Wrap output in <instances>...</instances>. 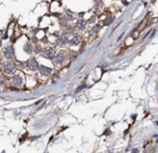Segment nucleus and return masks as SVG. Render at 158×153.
Wrapping results in <instances>:
<instances>
[{
    "instance_id": "11",
    "label": "nucleus",
    "mask_w": 158,
    "mask_h": 153,
    "mask_svg": "<svg viewBox=\"0 0 158 153\" xmlns=\"http://www.w3.org/2000/svg\"><path fill=\"white\" fill-rule=\"evenodd\" d=\"M24 50H25V51L27 52V53H31V52H32V46H31L29 43H26V45L24 47Z\"/></svg>"
},
{
    "instance_id": "5",
    "label": "nucleus",
    "mask_w": 158,
    "mask_h": 153,
    "mask_svg": "<svg viewBox=\"0 0 158 153\" xmlns=\"http://www.w3.org/2000/svg\"><path fill=\"white\" fill-rule=\"evenodd\" d=\"M39 71L41 72L42 75H44V76H48L50 73H51V68H47L45 66H41L39 68Z\"/></svg>"
},
{
    "instance_id": "13",
    "label": "nucleus",
    "mask_w": 158,
    "mask_h": 153,
    "mask_svg": "<svg viewBox=\"0 0 158 153\" xmlns=\"http://www.w3.org/2000/svg\"><path fill=\"white\" fill-rule=\"evenodd\" d=\"M40 49H41V47L38 45V46H37V48L35 47V51H35V52H39V51H39Z\"/></svg>"
},
{
    "instance_id": "3",
    "label": "nucleus",
    "mask_w": 158,
    "mask_h": 153,
    "mask_svg": "<svg viewBox=\"0 0 158 153\" xmlns=\"http://www.w3.org/2000/svg\"><path fill=\"white\" fill-rule=\"evenodd\" d=\"M15 70V65L13 63H6L4 66V71L7 74H11Z\"/></svg>"
},
{
    "instance_id": "1",
    "label": "nucleus",
    "mask_w": 158,
    "mask_h": 153,
    "mask_svg": "<svg viewBox=\"0 0 158 153\" xmlns=\"http://www.w3.org/2000/svg\"><path fill=\"white\" fill-rule=\"evenodd\" d=\"M27 67L30 68L31 70H35L38 67V63L35 60L34 58H31L29 60L27 61Z\"/></svg>"
},
{
    "instance_id": "2",
    "label": "nucleus",
    "mask_w": 158,
    "mask_h": 153,
    "mask_svg": "<svg viewBox=\"0 0 158 153\" xmlns=\"http://www.w3.org/2000/svg\"><path fill=\"white\" fill-rule=\"evenodd\" d=\"M4 54H5V57L6 59H13L14 55H15V52H14V50H13L12 47H7L4 51Z\"/></svg>"
},
{
    "instance_id": "10",
    "label": "nucleus",
    "mask_w": 158,
    "mask_h": 153,
    "mask_svg": "<svg viewBox=\"0 0 158 153\" xmlns=\"http://www.w3.org/2000/svg\"><path fill=\"white\" fill-rule=\"evenodd\" d=\"M85 22L83 20H79L78 21V24H77V26H78V28L79 29H81V30H82V29H84V27H85Z\"/></svg>"
},
{
    "instance_id": "14",
    "label": "nucleus",
    "mask_w": 158,
    "mask_h": 153,
    "mask_svg": "<svg viewBox=\"0 0 158 153\" xmlns=\"http://www.w3.org/2000/svg\"><path fill=\"white\" fill-rule=\"evenodd\" d=\"M32 41H34V42H36V41H37V39H35V38H34H34H33V39H32Z\"/></svg>"
},
{
    "instance_id": "8",
    "label": "nucleus",
    "mask_w": 158,
    "mask_h": 153,
    "mask_svg": "<svg viewBox=\"0 0 158 153\" xmlns=\"http://www.w3.org/2000/svg\"><path fill=\"white\" fill-rule=\"evenodd\" d=\"M68 42V39H67V37H65L64 35L61 36L59 39H58V44L61 46H64L66 45V43Z\"/></svg>"
},
{
    "instance_id": "9",
    "label": "nucleus",
    "mask_w": 158,
    "mask_h": 153,
    "mask_svg": "<svg viewBox=\"0 0 158 153\" xmlns=\"http://www.w3.org/2000/svg\"><path fill=\"white\" fill-rule=\"evenodd\" d=\"M80 41H81V38H80V36L79 35H75L73 38H72V44H73V45H77V44H79L80 43Z\"/></svg>"
},
{
    "instance_id": "4",
    "label": "nucleus",
    "mask_w": 158,
    "mask_h": 153,
    "mask_svg": "<svg viewBox=\"0 0 158 153\" xmlns=\"http://www.w3.org/2000/svg\"><path fill=\"white\" fill-rule=\"evenodd\" d=\"M43 56L45 57L46 59H52L54 57V51L52 49H46L45 51H43Z\"/></svg>"
},
{
    "instance_id": "7",
    "label": "nucleus",
    "mask_w": 158,
    "mask_h": 153,
    "mask_svg": "<svg viewBox=\"0 0 158 153\" xmlns=\"http://www.w3.org/2000/svg\"><path fill=\"white\" fill-rule=\"evenodd\" d=\"M64 60H65V56L62 53H59L56 56V58H55V63L56 64H61V63H62L64 61Z\"/></svg>"
},
{
    "instance_id": "12",
    "label": "nucleus",
    "mask_w": 158,
    "mask_h": 153,
    "mask_svg": "<svg viewBox=\"0 0 158 153\" xmlns=\"http://www.w3.org/2000/svg\"><path fill=\"white\" fill-rule=\"evenodd\" d=\"M5 79L4 77H0V86H3V85H5Z\"/></svg>"
},
{
    "instance_id": "6",
    "label": "nucleus",
    "mask_w": 158,
    "mask_h": 153,
    "mask_svg": "<svg viewBox=\"0 0 158 153\" xmlns=\"http://www.w3.org/2000/svg\"><path fill=\"white\" fill-rule=\"evenodd\" d=\"M12 83L15 86H21L22 85V77L19 76H15L12 78Z\"/></svg>"
}]
</instances>
